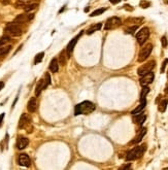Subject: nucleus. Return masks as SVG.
Here are the masks:
<instances>
[{
    "mask_svg": "<svg viewBox=\"0 0 168 170\" xmlns=\"http://www.w3.org/2000/svg\"><path fill=\"white\" fill-rule=\"evenodd\" d=\"M96 106L94 105V103H92L91 101H83L81 103L78 104L74 108V115H89V113H93L95 110Z\"/></svg>",
    "mask_w": 168,
    "mask_h": 170,
    "instance_id": "obj_1",
    "label": "nucleus"
},
{
    "mask_svg": "<svg viewBox=\"0 0 168 170\" xmlns=\"http://www.w3.org/2000/svg\"><path fill=\"white\" fill-rule=\"evenodd\" d=\"M146 150V144H141V145L135 146L134 148H132L129 153L126 156V160L127 161H133V160H137L140 157H142V155L144 154Z\"/></svg>",
    "mask_w": 168,
    "mask_h": 170,
    "instance_id": "obj_2",
    "label": "nucleus"
},
{
    "mask_svg": "<svg viewBox=\"0 0 168 170\" xmlns=\"http://www.w3.org/2000/svg\"><path fill=\"white\" fill-rule=\"evenodd\" d=\"M5 33L9 36L18 37L23 34V29H22V27L20 26V24H17V23L13 22V23H9V24L6 25Z\"/></svg>",
    "mask_w": 168,
    "mask_h": 170,
    "instance_id": "obj_3",
    "label": "nucleus"
},
{
    "mask_svg": "<svg viewBox=\"0 0 168 170\" xmlns=\"http://www.w3.org/2000/svg\"><path fill=\"white\" fill-rule=\"evenodd\" d=\"M149 37H150V29L148 27H143L137 32L136 40L140 45H143L146 43V41L149 39Z\"/></svg>",
    "mask_w": 168,
    "mask_h": 170,
    "instance_id": "obj_4",
    "label": "nucleus"
},
{
    "mask_svg": "<svg viewBox=\"0 0 168 170\" xmlns=\"http://www.w3.org/2000/svg\"><path fill=\"white\" fill-rule=\"evenodd\" d=\"M155 65H156V62L154 61V60H151V61L146 62V64H142L141 66L137 69V74H138L139 76H142L144 75V74L149 73V72L153 70Z\"/></svg>",
    "mask_w": 168,
    "mask_h": 170,
    "instance_id": "obj_5",
    "label": "nucleus"
},
{
    "mask_svg": "<svg viewBox=\"0 0 168 170\" xmlns=\"http://www.w3.org/2000/svg\"><path fill=\"white\" fill-rule=\"evenodd\" d=\"M152 51H153V45L152 43H148L141 48L140 52H139V56H138V62H143L146 61L149 58V56L151 55Z\"/></svg>",
    "mask_w": 168,
    "mask_h": 170,
    "instance_id": "obj_6",
    "label": "nucleus"
},
{
    "mask_svg": "<svg viewBox=\"0 0 168 170\" xmlns=\"http://www.w3.org/2000/svg\"><path fill=\"white\" fill-rule=\"evenodd\" d=\"M122 24V21L120 18L118 17H111L106 21L105 25H104V29L105 30H113L118 28L119 26H121Z\"/></svg>",
    "mask_w": 168,
    "mask_h": 170,
    "instance_id": "obj_7",
    "label": "nucleus"
},
{
    "mask_svg": "<svg viewBox=\"0 0 168 170\" xmlns=\"http://www.w3.org/2000/svg\"><path fill=\"white\" fill-rule=\"evenodd\" d=\"M154 78H155V74H154V72L151 71V72H149V73L140 76V81H139V83H140V85L142 86V87H146V86H149L153 83Z\"/></svg>",
    "mask_w": 168,
    "mask_h": 170,
    "instance_id": "obj_8",
    "label": "nucleus"
},
{
    "mask_svg": "<svg viewBox=\"0 0 168 170\" xmlns=\"http://www.w3.org/2000/svg\"><path fill=\"white\" fill-rule=\"evenodd\" d=\"M81 34H83V32H81L80 34H78L74 38H72L71 40H70V42L68 43V45H67V48H66V54H67V57H70L71 56V53L73 52V48H74V46H75V45L78 43V38L81 36Z\"/></svg>",
    "mask_w": 168,
    "mask_h": 170,
    "instance_id": "obj_9",
    "label": "nucleus"
},
{
    "mask_svg": "<svg viewBox=\"0 0 168 170\" xmlns=\"http://www.w3.org/2000/svg\"><path fill=\"white\" fill-rule=\"evenodd\" d=\"M18 163L19 165L24 167H29L31 165V160H30L29 156L27 154H21L18 158Z\"/></svg>",
    "mask_w": 168,
    "mask_h": 170,
    "instance_id": "obj_10",
    "label": "nucleus"
},
{
    "mask_svg": "<svg viewBox=\"0 0 168 170\" xmlns=\"http://www.w3.org/2000/svg\"><path fill=\"white\" fill-rule=\"evenodd\" d=\"M30 121H31L30 116H28L27 113H23L20 118V121H19V128H20V129H25V128H27V126L30 124Z\"/></svg>",
    "mask_w": 168,
    "mask_h": 170,
    "instance_id": "obj_11",
    "label": "nucleus"
},
{
    "mask_svg": "<svg viewBox=\"0 0 168 170\" xmlns=\"http://www.w3.org/2000/svg\"><path fill=\"white\" fill-rule=\"evenodd\" d=\"M33 18H34V15H32V13H29V15L23 13V15H19L18 17L15 19L13 22L17 23V24H22V23H25V22H28V21L32 20Z\"/></svg>",
    "mask_w": 168,
    "mask_h": 170,
    "instance_id": "obj_12",
    "label": "nucleus"
},
{
    "mask_svg": "<svg viewBox=\"0 0 168 170\" xmlns=\"http://www.w3.org/2000/svg\"><path fill=\"white\" fill-rule=\"evenodd\" d=\"M29 144V139L25 136H19L17 139V148L19 150H24Z\"/></svg>",
    "mask_w": 168,
    "mask_h": 170,
    "instance_id": "obj_13",
    "label": "nucleus"
},
{
    "mask_svg": "<svg viewBox=\"0 0 168 170\" xmlns=\"http://www.w3.org/2000/svg\"><path fill=\"white\" fill-rule=\"evenodd\" d=\"M27 109L29 113H35L36 109H37V101L35 97H32L31 99L29 100L28 102V105H27Z\"/></svg>",
    "mask_w": 168,
    "mask_h": 170,
    "instance_id": "obj_14",
    "label": "nucleus"
},
{
    "mask_svg": "<svg viewBox=\"0 0 168 170\" xmlns=\"http://www.w3.org/2000/svg\"><path fill=\"white\" fill-rule=\"evenodd\" d=\"M46 87H48V85H46V80L41 78V80L38 81L37 86H36V89H35V95H36V96H39V95H40V93H41V91H43V89H46Z\"/></svg>",
    "mask_w": 168,
    "mask_h": 170,
    "instance_id": "obj_15",
    "label": "nucleus"
},
{
    "mask_svg": "<svg viewBox=\"0 0 168 170\" xmlns=\"http://www.w3.org/2000/svg\"><path fill=\"white\" fill-rule=\"evenodd\" d=\"M146 98L140 99V104H139V105L137 106V107L135 108L134 110H132L131 113H132L133 116H134V115H137V113H140L141 111H142V109L146 107Z\"/></svg>",
    "mask_w": 168,
    "mask_h": 170,
    "instance_id": "obj_16",
    "label": "nucleus"
},
{
    "mask_svg": "<svg viewBox=\"0 0 168 170\" xmlns=\"http://www.w3.org/2000/svg\"><path fill=\"white\" fill-rule=\"evenodd\" d=\"M49 68H50V70L52 72H58V70H59V62H58V59H56V58L52 59Z\"/></svg>",
    "mask_w": 168,
    "mask_h": 170,
    "instance_id": "obj_17",
    "label": "nucleus"
},
{
    "mask_svg": "<svg viewBox=\"0 0 168 170\" xmlns=\"http://www.w3.org/2000/svg\"><path fill=\"white\" fill-rule=\"evenodd\" d=\"M101 27H102L101 23H97V24L93 25V26H91L90 28H89L88 31H87V34L88 35H91V34L95 33L96 31H99V30L101 29Z\"/></svg>",
    "mask_w": 168,
    "mask_h": 170,
    "instance_id": "obj_18",
    "label": "nucleus"
},
{
    "mask_svg": "<svg viewBox=\"0 0 168 170\" xmlns=\"http://www.w3.org/2000/svg\"><path fill=\"white\" fill-rule=\"evenodd\" d=\"M146 128H142V129L140 130V132H139V134L137 135L136 137H135V139H133V140L131 141V143H138L140 142V140L142 138H143V136L146 135Z\"/></svg>",
    "mask_w": 168,
    "mask_h": 170,
    "instance_id": "obj_19",
    "label": "nucleus"
},
{
    "mask_svg": "<svg viewBox=\"0 0 168 170\" xmlns=\"http://www.w3.org/2000/svg\"><path fill=\"white\" fill-rule=\"evenodd\" d=\"M10 48H11V45H9L0 46V57H4V56L7 55L9 53V51H10Z\"/></svg>",
    "mask_w": 168,
    "mask_h": 170,
    "instance_id": "obj_20",
    "label": "nucleus"
},
{
    "mask_svg": "<svg viewBox=\"0 0 168 170\" xmlns=\"http://www.w3.org/2000/svg\"><path fill=\"white\" fill-rule=\"evenodd\" d=\"M137 115H138V113H137ZM133 120H134L135 123H137V124H139V125L141 126L142 124H143L144 121L146 120V116H144V115H142V113H140V115H138L137 116H134V119H133Z\"/></svg>",
    "mask_w": 168,
    "mask_h": 170,
    "instance_id": "obj_21",
    "label": "nucleus"
},
{
    "mask_svg": "<svg viewBox=\"0 0 168 170\" xmlns=\"http://www.w3.org/2000/svg\"><path fill=\"white\" fill-rule=\"evenodd\" d=\"M167 104H168V98L166 99H163L162 101L159 103V111L161 113H164L165 110H166V107H167Z\"/></svg>",
    "mask_w": 168,
    "mask_h": 170,
    "instance_id": "obj_22",
    "label": "nucleus"
},
{
    "mask_svg": "<svg viewBox=\"0 0 168 170\" xmlns=\"http://www.w3.org/2000/svg\"><path fill=\"white\" fill-rule=\"evenodd\" d=\"M9 41H10V36L7 35V34H5V35L2 36L1 38H0V46L7 45Z\"/></svg>",
    "mask_w": 168,
    "mask_h": 170,
    "instance_id": "obj_23",
    "label": "nucleus"
},
{
    "mask_svg": "<svg viewBox=\"0 0 168 170\" xmlns=\"http://www.w3.org/2000/svg\"><path fill=\"white\" fill-rule=\"evenodd\" d=\"M106 9H107V8H98V9H96V10H94L92 13H91L90 17H96V16L102 15V13H103L104 11L106 10Z\"/></svg>",
    "mask_w": 168,
    "mask_h": 170,
    "instance_id": "obj_24",
    "label": "nucleus"
},
{
    "mask_svg": "<svg viewBox=\"0 0 168 170\" xmlns=\"http://www.w3.org/2000/svg\"><path fill=\"white\" fill-rule=\"evenodd\" d=\"M43 56H44V53H39L35 56V59H34V64H38L43 61Z\"/></svg>",
    "mask_w": 168,
    "mask_h": 170,
    "instance_id": "obj_25",
    "label": "nucleus"
},
{
    "mask_svg": "<svg viewBox=\"0 0 168 170\" xmlns=\"http://www.w3.org/2000/svg\"><path fill=\"white\" fill-rule=\"evenodd\" d=\"M67 59H68V57H67L66 52H62L61 55H60V64L64 65L65 63H66V60Z\"/></svg>",
    "mask_w": 168,
    "mask_h": 170,
    "instance_id": "obj_26",
    "label": "nucleus"
},
{
    "mask_svg": "<svg viewBox=\"0 0 168 170\" xmlns=\"http://www.w3.org/2000/svg\"><path fill=\"white\" fill-rule=\"evenodd\" d=\"M150 92V89H149L148 86H146V87H143V89L141 91V94H140V99H143L146 98V96L148 95V93Z\"/></svg>",
    "mask_w": 168,
    "mask_h": 170,
    "instance_id": "obj_27",
    "label": "nucleus"
},
{
    "mask_svg": "<svg viewBox=\"0 0 168 170\" xmlns=\"http://www.w3.org/2000/svg\"><path fill=\"white\" fill-rule=\"evenodd\" d=\"M137 29H138V25H134V26L128 28V29L126 30V32H127L128 34H134V32L136 31Z\"/></svg>",
    "mask_w": 168,
    "mask_h": 170,
    "instance_id": "obj_28",
    "label": "nucleus"
},
{
    "mask_svg": "<svg viewBox=\"0 0 168 170\" xmlns=\"http://www.w3.org/2000/svg\"><path fill=\"white\" fill-rule=\"evenodd\" d=\"M37 7V4H35V3H33V4H29V5H25V7H24V9H25V11H31V10H33V9H35Z\"/></svg>",
    "mask_w": 168,
    "mask_h": 170,
    "instance_id": "obj_29",
    "label": "nucleus"
},
{
    "mask_svg": "<svg viewBox=\"0 0 168 170\" xmlns=\"http://www.w3.org/2000/svg\"><path fill=\"white\" fill-rule=\"evenodd\" d=\"M139 5H140L142 8H148L149 6L151 5V3L149 1H146V0H142V1H140V3H139Z\"/></svg>",
    "mask_w": 168,
    "mask_h": 170,
    "instance_id": "obj_30",
    "label": "nucleus"
},
{
    "mask_svg": "<svg viewBox=\"0 0 168 170\" xmlns=\"http://www.w3.org/2000/svg\"><path fill=\"white\" fill-rule=\"evenodd\" d=\"M161 43H162V46H163V48H166L167 45H168V41H167L166 36H163L162 38H161Z\"/></svg>",
    "mask_w": 168,
    "mask_h": 170,
    "instance_id": "obj_31",
    "label": "nucleus"
},
{
    "mask_svg": "<svg viewBox=\"0 0 168 170\" xmlns=\"http://www.w3.org/2000/svg\"><path fill=\"white\" fill-rule=\"evenodd\" d=\"M167 63H168V59H165V60H164V62H163V64H162V67H161V73H164V71H165V67H166Z\"/></svg>",
    "mask_w": 168,
    "mask_h": 170,
    "instance_id": "obj_32",
    "label": "nucleus"
},
{
    "mask_svg": "<svg viewBox=\"0 0 168 170\" xmlns=\"http://www.w3.org/2000/svg\"><path fill=\"white\" fill-rule=\"evenodd\" d=\"M46 85H48V86L51 84V76H50V74H49V73L46 74Z\"/></svg>",
    "mask_w": 168,
    "mask_h": 170,
    "instance_id": "obj_33",
    "label": "nucleus"
},
{
    "mask_svg": "<svg viewBox=\"0 0 168 170\" xmlns=\"http://www.w3.org/2000/svg\"><path fill=\"white\" fill-rule=\"evenodd\" d=\"M0 2H1L3 5H7V4L10 3V0H0Z\"/></svg>",
    "mask_w": 168,
    "mask_h": 170,
    "instance_id": "obj_34",
    "label": "nucleus"
},
{
    "mask_svg": "<svg viewBox=\"0 0 168 170\" xmlns=\"http://www.w3.org/2000/svg\"><path fill=\"white\" fill-rule=\"evenodd\" d=\"M4 113H1L0 115V127H1V125H2V121H3V119H4Z\"/></svg>",
    "mask_w": 168,
    "mask_h": 170,
    "instance_id": "obj_35",
    "label": "nucleus"
},
{
    "mask_svg": "<svg viewBox=\"0 0 168 170\" xmlns=\"http://www.w3.org/2000/svg\"><path fill=\"white\" fill-rule=\"evenodd\" d=\"M111 1V3H113V4H116V3H119V2H121V0H109Z\"/></svg>",
    "mask_w": 168,
    "mask_h": 170,
    "instance_id": "obj_36",
    "label": "nucleus"
},
{
    "mask_svg": "<svg viewBox=\"0 0 168 170\" xmlns=\"http://www.w3.org/2000/svg\"><path fill=\"white\" fill-rule=\"evenodd\" d=\"M130 167H131V165L128 164V165H125V166H122V167H121V168H122V169H129Z\"/></svg>",
    "mask_w": 168,
    "mask_h": 170,
    "instance_id": "obj_37",
    "label": "nucleus"
},
{
    "mask_svg": "<svg viewBox=\"0 0 168 170\" xmlns=\"http://www.w3.org/2000/svg\"><path fill=\"white\" fill-rule=\"evenodd\" d=\"M3 87H4V83L3 81H0V91L3 89Z\"/></svg>",
    "mask_w": 168,
    "mask_h": 170,
    "instance_id": "obj_38",
    "label": "nucleus"
},
{
    "mask_svg": "<svg viewBox=\"0 0 168 170\" xmlns=\"http://www.w3.org/2000/svg\"><path fill=\"white\" fill-rule=\"evenodd\" d=\"M129 5H125V8L126 9H128V10H130V11H132L133 10V7H128Z\"/></svg>",
    "mask_w": 168,
    "mask_h": 170,
    "instance_id": "obj_39",
    "label": "nucleus"
},
{
    "mask_svg": "<svg viewBox=\"0 0 168 170\" xmlns=\"http://www.w3.org/2000/svg\"><path fill=\"white\" fill-rule=\"evenodd\" d=\"M165 92L168 93V86H167V88H166V90H165Z\"/></svg>",
    "mask_w": 168,
    "mask_h": 170,
    "instance_id": "obj_40",
    "label": "nucleus"
},
{
    "mask_svg": "<svg viewBox=\"0 0 168 170\" xmlns=\"http://www.w3.org/2000/svg\"><path fill=\"white\" fill-rule=\"evenodd\" d=\"M166 169H168V168H166Z\"/></svg>",
    "mask_w": 168,
    "mask_h": 170,
    "instance_id": "obj_41",
    "label": "nucleus"
}]
</instances>
